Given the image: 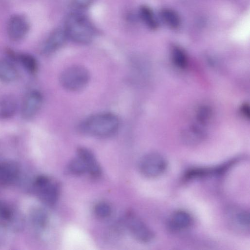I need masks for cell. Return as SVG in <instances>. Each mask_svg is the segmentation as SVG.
<instances>
[{"label":"cell","instance_id":"18","mask_svg":"<svg viewBox=\"0 0 250 250\" xmlns=\"http://www.w3.org/2000/svg\"><path fill=\"white\" fill-rule=\"evenodd\" d=\"M171 59L173 64L178 68H185L188 64V59L185 52L181 48L174 46L171 52Z\"/></svg>","mask_w":250,"mask_h":250},{"label":"cell","instance_id":"17","mask_svg":"<svg viewBox=\"0 0 250 250\" xmlns=\"http://www.w3.org/2000/svg\"><path fill=\"white\" fill-rule=\"evenodd\" d=\"M161 15L164 22L169 27L176 29L179 26L180 19L175 11L170 9H164L161 11Z\"/></svg>","mask_w":250,"mask_h":250},{"label":"cell","instance_id":"12","mask_svg":"<svg viewBox=\"0 0 250 250\" xmlns=\"http://www.w3.org/2000/svg\"><path fill=\"white\" fill-rule=\"evenodd\" d=\"M206 136L205 125L196 122L182 131L181 139L186 145L195 146L201 143Z\"/></svg>","mask_w":250,"mask_h":250},{"label":"cell","instance_id":"1","mask_svg":"<svg viewBox=\"0 0 250 250\" xmlns=\"http://www.w3.org/2000/svg\"><path fill=\"white\" fill-rule=\"evenodd\" d=\"M118 118L111 113L93 115L83 120L80 125L82 132L87 135L106 138L115 134L119 127Z\"/></svg>","mask_w":250,"mask_h":250},{"label":"cell","instance_id":"6","mask_svg":"<svg viewBox=\"0 0 250 250\" xmlns=\"http://www.w3.org/2000/svg\"><path fill=\"white\" fill-rule=\"evenodd\" d=\"M124 225L132 236L143 243L151 242L154 238L152 230L134 212H127L124 217Z\"/></svg>","mask_w":250,"mask_h":250},{"label":"cell","instance_id":"24","mask_svg":"<svg viewBox=\"0 0 250 250\" xmlns=\"http://www.w3.org/2000/svg\"><path fill=\"white\" fill-rule=\"evenodd\" d=\"M211 116V110L207 105L200 106L196 114V122L202 125H205L209 120Z\"/></svg>","mask_w":250,"mask_h":250},{"label":"cell","instance_id":"9","mask_svg":"<svg viewBox=\"0 0 250 250\" xmlns=\"http://www.w3.org/2000/svg\"><path fill=\"white\" fill-rule=\"evenodd\" d=\"M193 222V218L188 212L180 209L174 211L169 217L167 226L171 231L180 232L190 229Z\"/></svg>","mask_w":250,"mask_h":250},{"label":"cell","instance_id":"25","mask_svg":"<svg viewBox=\"0 0 250 250\" xmlns=\"http://www.w3.org/2000/svg\"><path fill=\"white\" fill-rule=\"evenodd\" d=\"M95 0H74L75 5L80 8H85L91 5Z\"/></svg>","mask_w":250,"mask_h":250},{"label":"cell","instance_id":"21","mask_svg":"<svg viewBox=\"0 0 250 250\" xmlns=\"http://www.w3.org/2000/svg\"><path fill=\"white\" fill-rule=\"evenodd\" d=\"M19 61L23 66L29 72L35 73L38 69V62L36 59L32 55L22 54L18 56Z\"/></svg>","mask_w":250,"mask_h":250},{"label":"cell","instance_id":"16","mask_svg":"<svg viewBox=\"0 0 250 250\" xmlns=\"http://www.w3.org/2000/svg\"><path fill=\"white\" fill-rule=\"evenodd\" d=\"M19 77V72L15 66L10 62L0 59V80L5 83L15 81Z\"/></svg>","mask_w":250,"mask_h":250},{"label":"cell","instance_id":"2","mask_svg":"<svg viewBox=\"0 0 250 250\" xmlns=\"http://www.w3.org/2000/svg\"><path fill=\"white\" fill-rule=\"evenodd\" d=\"M64 30L67 38L81 44L91 42L96 33L94 27L88 19L78 13H72L67 17Z\"/></svg>","mask_w":250,"mask_h":250},{"label":"cell","instance_id":"11","mask_svg":"<svg viewBox=\"0 0 250 250\" xmlns=\"http://www.w3.org/2000/svg\"><path fill=\"white\" fill-rule=\"evenodd\" d=\"M77 155L85 165L87 173L93 178H97L102 174V169L95 155L89 149L80 147L77 150Z\"/></svg>","mask_w":250,"mask_h":250},{"label":"cell","instance_id":"23","mask_svg":"<svg viewBox=\"0 0 250 250\" xmlns=\"http://www.w3.org/2000/svg\"><path fill=\"white\" fill-rule=\"evenodd\" d=\"M31 218L33 224L38 228H43L47 223V214L42 209H35L31 215Z\"/></svg>","mask_w":250,"mask_h":250},{"label":"cell","instance_id":"7","mask_svg":"<svg viewBox=\"0 0 250 250\" xmlns=\"http://www.w3.org/2000/svg\"><path fill=\"white\" fill-rule=\"evenodd\" d=\"M226 219L229 226L237 233L247 234L250 232V213L246 209L236 206L228 208Z\"/></svg>","mask_w":250,"mask_h":250},{"label":"cell","instance_id":"15","mask_svg":"<svg viewBox=\"0 0 250 250\" xmlns=\"http://www.w3.org/2000/svg\"><path fill=\"white\" fill-rule=\"evenodd\" d=\"M17 108V102L13 97H0V120L8 119L12 117L15 114Z\"/></svg>","mask_w":250,"mask_h":250},{"label":"cell","instance_id":"5","mask_svg":"<svg viewBox=\"0 0 250 250\" xmlns=\"http://www.w3.org/2000/svg\"><path fill=\"white\" fill-rule=\"evenodd\" d=\"M34 188L39 199L48 206H53L58 200L60 187L59 184L49 177L41 175L36 178Z\"/></svg>","mask_w":250,"mask_h":250},{"label":"cell","instance_id":"4","mask_svg":"<svg viewBox=\"0 0 250 250\" xmlns=\"http://www.w3.org/2000/svg\"><path fill=\"white\" fill-rule=\"evenodd\" d=\"M167 167L166 158L157 152H149L144 155L139 163V169L144 176L157 178L163 174Z\"/></svg>","mask_w":250,"mask_h":250},{"label":"cell","instance_id":"19","mask_svg":"<svg viewBox=\"0 0 250 250\" xmlns=\"http://www.w3.org/2000/svg\"><path fill=\"white\" fill-rule=\"evenodd\" d=\"M140 15L146 24L151 29H155L158 27V23L151 9L147 6H142L140 9Z\"/></svg>","mask_w":250,"mask_h":250},{"label":"cell","instance_id":"20","mask_svg":"<svg viewBox=\"0 0 250 250\" xmlns=\"http://www.w3.org/2000/svg\"><path fill=\"white\" fill-rule=\"evenodd\" d=\"M67 169L69 172L74 175L80 176L87 173L85 165L78 156L69 162Z\"/></svg>","mask_w":250,"mask_h":250},{"label":"cell","instance_id":"22","mask_svg":"<svg viewBox=\"0 0 250 250\" xmlns=\"http://www.w3.org/2000/svg\"><path fill=\"white\" fill-rule=\"evenodd\" d=\"M95 215L98 218L105 219L110 216L112 209L109 204L105 202H99L94 207Z\"/></svg>","mask_w":250,"mask_h":250},{"label":"cell","instance_id":"14","mask_svg":"<svg viewBox=\"0 0 250 250\" xmlns=\"http://www.w3.org/2000/svg\"><path fill=\"white\" fill-rule=\"evenodd\" d=\"M19 174V167L15 163L11 161L0 163V185L13 183L17 180Z\"/></svg>","mask_w":250,"mask_h":250},{"label":"cell","instance_id":"26","mask_svg":"<svg viewBox=\"0 0 250 250\" xmlns=\"http://www.w3.org/2000/svg\"><path fill=\"white\" fill-rule=\"evenodd\" d=\"M241 112L246 118L249 119L250 109L248 104H244L241 107Z\"/></svg>","mask_w":250,"mask_h":250},{"label":"cell","instance_id":"3","mask_svg":"<svg viewBox=\"0 0 250 250\" xmlns=\"http://www.w3.org/2000/svg\"><path fill=\"white\" fill-rule=\"evenodd\" d=\"M90 74L84 66L74 65L68 67L61 73L60 82L62 86L70 91L83 89L88 83Z\"/></svg>","mask_w":250,"mask_h":250},{"label":"cell","instance_id":"13","mask_svg":"<svg viewBox=\"0 0 250 250\" xmlns=\"http://www.w3.org/2000/svg\"><path fill=\"white\" fill-rule=\"evenodd\" d=\"M67 39L64 29L58 28L53 31L46 40L42 47V52L50 54L61 47Z\"/></svg>","mask_w":250,"mask_h":250},{"label":"cell","instance_id":"10","mask_svg":"<svg viewBox=\"0 0 250 250\" xmlns=\"http://www.w3.org/2000/svg\"><path fill=\"white\" fill-rule=\"evenodd\" d=\"M30 27L27 18L21 15H15L10 18L7 25V33L13 41L22 39L27 34Z\"/></svg>","mask_w":250,"mask_h":250},{"label":"cell","instance_id":"8","mask_svg":"<svg viewBox=\"0 0 250 250\" xmlns=\"http://www.w3.org/2000/svg\"><path fill=\"white\" fill-rule=\"evenodd\" d=\"M42 94L37 90H32L24 97L21 108V116L27 120L33 118L40 109L42 104Z\"/></svg>","mask_w":250,"mask_h":250}]
</instances>
